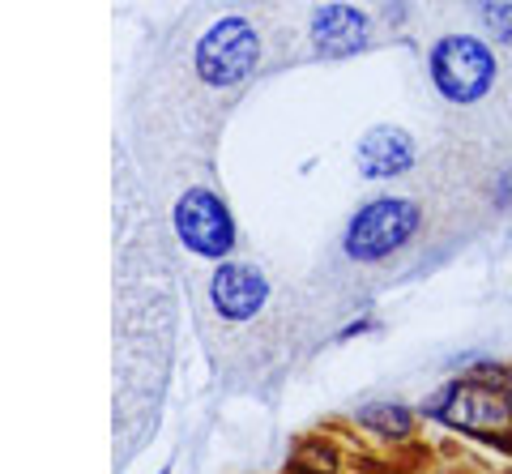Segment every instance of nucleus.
<instances>
[{
	"mask_svg": "<svg viewBox=\"0 0 512 474\" xmlns=\"http://www.w3.org/2000/svg\"><path fill=\"white\" fill-rule=\"evenodd\" d=\"M436 415L466 436L512 449V372L474 368L466 376H457L436 398Z\"/></svg>",
	"mask_w": 512,
	"mask_h": 474,
	"instance_id": "1",
	"label": "nucleus"
},
{
	"mask_svg": "<svg viewBox=\"0 0 512 474\" xmlns=\"http://www.w3.org/2000/svg\"><path fill=\"white\" fill-rule=\"evenodd\" d=\"M423 214L414 201L402 197H380L372 205L350 218V231H346V257L350 261H384L389 252H397L414 231H419Z\"/></svg>",
	"mask_w": 512,
	"mask_h": 474,
	"instance_id": "2",
	"label": "nucleus"
},
{
	"mask_svg": "<svg viewBox=\"0 0 512 474\" xmlns=\"http://www.w3.org/2000/svg\"><path fill=\"white\" fill-rule=\"evenodd\" d=\"M431 82L448 103H478L495 82V56L470 35H448L431 52Z\"/></svg>",
	"mask_w": 512,
	"mask_h": 474,
	"instance_id": "3",
	"label": "nucleus"
},
{
	"mask_svg": "<svg viewBox=\"0 0 512 474\" xmlns=\"http://www.w3.org/2000/svg\"><path fill=\"white\" fill-rule=\"evenodd\" d=\"M261 60V39L244 18H227L205 30L197 43V77L205 86H235Z\"/></svg>",
	"mask_w": 512,
	"mask_h": 474,
	"instance_id": "4",
	"label": "nucleus"
},
{
	"mask_svg": "<svg viewBox=\"0 0 512 474\" xmlns=\"http://www.w3.org/2000/svg\"><path fill=\"white\" fill-rule=\"evenodd\" d=\"M175 231L201 257H222L235 244V223H231L227 205L210 188H188L180 197V205H175Z\"/></svg>",
	"mask_w": 512,
	"mask_h": 474,
	"instance_id": "5",
	"label": "nucleus"
},
{
	"mask_svg": "<svg viewBox=\"0 0 512 474\" xmlns=\"http://www.w3.org/2000/svg\"><path fill=\"white\" fill-rule=\"evenodd\" d=\"M210 299L218 316H227V321H248V316L261 312L265 304V278L248 270V265H222L210 282Z\"/></svg>",
	"mask_w": 512,
	"mask_h": 474,
	"instance_id": "6",
	"label": "nucleus"
},
{
	"mask_svg": "<svg viewBox=\"0 0 512 474\" xmlns=\"http://www.w3.org/2000/svg\"><path fill=\"white\" fill-rule=\"evenodd\" d=\"M367 35V18L355 5H325L312 18V39L325 56H350Z\"/></svg>",
	"mask_w": 512,
	"mask_h": 474,
	"instance_id": "7",
	"label": "nucleus"
},
{
	"mask_svg": "<svg viewBox=\"0 0 512 474\" xmlns=\"http://www.w3.org/2000/svg\"><path fill=\"white\" fill-rule=\"evenodd\" d=\"M359 163L367 176H402V171L414 163V146L406 133L397 129H376L372 137L359 146Z\"/></svg>",
	"mask_w": 512,
	"mask_h": 474,
	"instance_id": "8",
	"label": "nucleus"
},
{
	"mask_svg": "<svg viewBox=\"0 0 512 474\" xmlns=\"http://www.w3.org/2000/svg\"><path fill=\"white\" fill-rule=\"evenodd\" d=\"M363 423H367V428H376L384 440L410 436V415H406L402 406H367L363 410Z\"/></svg>",
	"mask_w": 512,
	"mask_h": 474,
	"instance_id": "9",
	"label": "nucleus"
},
{
	"mask_svg": "<svg viewBox=\"0 0 512 474\" xmlns=\"http://www.w3.org/2000/svg\"><path fill=\"white\" fill-rule=\"evenodd\" d=\"M478 13H483V26L495 39L512 43V0H478Z\"/></svg>",
	"mask_w": 512,
	"mask_h": 474,
	"instance_id": "10",
	"label": "nucleus"
},
{
	"mask_svg": "<svg viewBox=\"0 0 512 474\" xmlns=\"http://www.w3.org/2000/svg\"><path fill=\"white\" fill-rule=\"evenodd\" d=\"M495 201L508 205V210H512V167H508L504 176H500V184H495Z\"/></svg>",
	"mask_w": 512,
	"mask_h": 474,
	"instance_id": "11",
	"label": "nucleus"
}]
</instances>
